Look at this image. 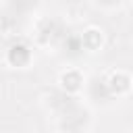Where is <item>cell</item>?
<instances>
[{
	"label": "cell",
	"mask_w": 133,
	"mask_h": 133,
	"mask_svg": "<svg viewBox=\"0 0 133 133\" xmlns=\"http://www.w3.org/2000/svg\"><path fill=\"white\" fill-rule=\"evenodd\" d=\"M108 85H110V89H112L114 94H127V91L131 89V77H129L127 73H123V71L112 73Z\"/></svg>",
	"instance_id": "1"
},
{
	"label": "cell",
	"mask_w": 133,
	"mask_h": 133,
	"mask_svg": "<svg viewBox=\"0 0 133 133\" xmlns=\"http://www.w3.org/2000/svg\"><path fill=\"white\" fill-rule=\"evenodd\" d=\"M81 44H83L85 50H91V52L98 50V48L102 46V31L89 27L87 31H83V35H81Z\"/></svg>",
	"instance_id": "2"
},
{
	"label": "cell",
	"mask_w": 133,
	"mask_h": 133,
	"mask_svg": "<svg viewBox=\"0 0 133 133\" xmlns=\"http://www.w3.org/2000/svg\"><path fill=\"white\" fill-rule=\"evenodd\" d=\"M81 83H83V79H81V75H79V71H75V69H71V71H66V73H62L60 75V85L66 89V91H77L79 87H81Z\"/></svg>",
	"instance_id": "3"
}]
</instances>
